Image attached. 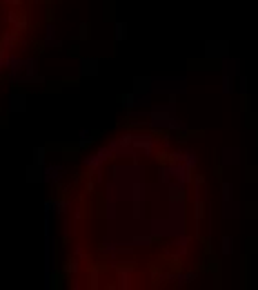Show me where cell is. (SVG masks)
Wrapping results in <instances>:
<instances>
[{
	"label": "cell",
	"instance_id": "6da1fadb",
	"mask_svg": "<svg viewBox=\"0 0 258 290\" xmlns=\"http://www.w3.org/2000/svg\"><path fill=\"white\" fill-rule=\"evenodd\" d=\"M111 156L109 147H103V150H98L94 156H89V159H85V165L87 168H101V163H105L107 159Z\"/></svg>",
	"mask_w": 258,
	"mask_h": 290
},
{
	"label": "cell",
	"instance_id": "7a4b0ae2",
	"mask_svg": "<svg viewBox=\"0 0 258 290\" xmlns=\"http://www.w3.org/2000/svg\"><path fill=\"white\" fill-rule=\"evenodd\" d=\"M223 163L225 165H238L240 163V150H236V147H225L223 150Z\"/></svg>",
	"mask_w": 258,
	"mask_h": 290
},
{
	"label": "cell",
	"instance_id": "3957f363",
	"mask_svg": "<svg viewBox=\"0 0 258 290\" xmlns=\"http://www.w3.org/2000/svg\"><path fill=\"white\" fill-rule=\"evenodd\" d=\"M60 176H62V170L60 168H45L40 179H43V181H56V179H60Z\"/></svg>",
	"mask_w": 258,
	"mask_h": 290
},
{
	"label": "cell",
	"instance_id": "277c9868",
	"mask_svg": "<svg viewBox=\"0 0 258 290\" xmlns=\"http://www.w3.org/2000/svg\"><path fill=\"white\" fill-rule=\"evenodd\" d=\"M96 65H98V60L96 58H87V60H82L80 63V72L82 74H96L98 69H96Z\"/></svg>",
	"mask_w": 258,
	"mask_h": 290
},
{
	"label": "cell",
	"instance_id": "5b68a950",
	"mask_svg": "<svg viewBox=\"0 0 258 290\" xmlns=\"http://www.w3.org/2000/svg\"><path fill=\"white\" fill-rule=\"evenodd\" d=\"M45 154H47L45 147H36L34 150V168H43L45 165Z\"/></svg>",
	"mask_w": 258,
	"mask_h": 290
},
{
	"label": "cell",
	"instance_id": "8992f818",
	"mask_svg": "<svg viewBox=\"0 0 258 290\" xmlns=\"http://www.w3.org/2000/svg\"><path fill=\"white\" fill-rule=\"evenodd\" d=\"M114 36H116V40L127 38V27H125V23H116L114 25Z\"/></svg>",
	"mask_w": 258,
	"mask_h": 290
},
{
	"label": "cell",
	"instance_id": "52a82bcc",
	"mask_svg": "<svg viewBox=\"0 0 258 290\" xmlns=\"http://www.w3.org/2000/svg\"><path fill=\"white\" fill-rule=\"evenodd\" d=\"M232 252H234V239L223 237V255H232Z\"/></svg>",
	"mask_w": 258,
	"mask_h": 290
},
{
	"label": "cell",
	"instance_id": "ba28073f",
	"mask_svg": "<svg viewBox=\"0 0 258 290\" xmlns=\"http://www.w3.org/2000/svg\"><path fill=\"white\" fill-rule=\"evenodd\" d=\"M225 74H230V76H236L238 74V60H227V67H223Z\"/></svg>",
	"mask_w": 258,
	"mask_h": 290
},
{
	"label": "cell",
	"instance_id": "9c48e42d",
	"mask_svg": "<svg viewBox=\"0 0 258 290\" xmlns=\"http://www.w3.org/2000/svg\"><path fill=\"white\" fill-rule=\"evenodd\" d=\"M234 199V188L232 183H223V201H232Z\"/></svg>",
	"mask_w": 258,
	"mask_h": 290
},
{
	"label": "cell",
	"instance_id": "30bf717a",
	"mask_svg": "<svg viewBox=\"0 0 258 290\" xmlns=\"http://www.w3.org/2000/svg\"><path fill=\"white\" fill-rule=\"evenodd\" d=\"M232 78L234 76H230V74H225L223 76V92L225 94H232V89H234V87H232Z\"/></svg>",
	"mask_w": 258,
	"mask_h": 290
},
{
	"label": "cell",
	"instance_id": "8fae6325",
	"mask_svg": "<svg viewBox=\"0 0 258 290\" xmlns=\"http://www.w3.org/2000/svg\"><path fill=\"white\" fill-rule=\"evenodd\" d=\"M123 103H125V107H136V92L123 96Z\"/></svg>",
	"mask_w": 258,
	"mask_h": 290
},
{
	"label": "cell",
	"instance_id": "7c38bea8",
	"mask_svg": "<svg viewBox=\"0 0 258 290\" xmlns=\"http://www.w3.org/2000/svg\"><path fill=\"white\" fill-rule=\"evenodd\" d=\"M191 279H196V272H187V275H181V277H178V284H189V281Z\"/></svg>",
	"mask_w": 258,
	"mask_h": 290
},
{
	"label": "cell",
	"instance_id": "4fadbf2b",
	"mask_svg": "<svg viewBox=\"0 0 258 290\" xmlns=\"http://www.w3.org/2000/svg\"><path fill=\"white\" fill-rule=\"evenodd\" d=\"M240 92H243V94L247 92V78H245V76L240 78Z\"/></svg>",
	"mask_w": 258,
	"mask_h": 290
}]
</instances>
